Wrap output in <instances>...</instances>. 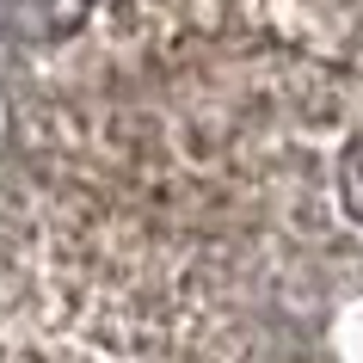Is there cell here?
Segmentation results:
<instances>
[{
	"instance_id": "6da1fadb",
	"label": "cell",
	"mask_w": 363,
	"mask_h": 363,
	"mask_svg": "<svg viewBox=\"0 0 363 363\" xmlns=\"http://www.w3.org/2000/svg\"><path fill=\"white\" fill-rule=\"evenodd\" d=\"M86 13H93V0H13V19L38 38H68Z\"/></svg>"
},
{
	"instance_id": "7a4b0ae2",
	"label": "cell",
	"mask_w": 363,
	"mask_h": 363,
	"mask_svg": "<svg viewBox=\"0 0 363 363\" xmlns=\"http://www.w3.org/2000/svg\"><path fill=\"white\" fill-rule=\"evenodd\" d=\"M339 197H345V210L363 222V135L339 154Z\"/></svg>"
}]
</instances>
